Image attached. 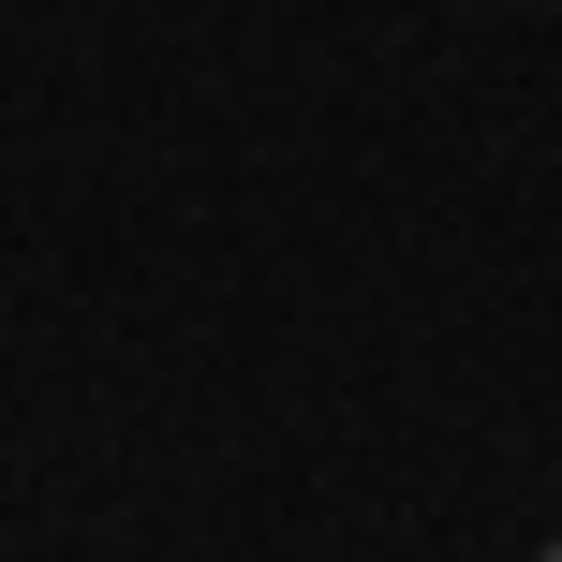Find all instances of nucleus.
I'll return each mask as SVG.
<instances>
[{
	"mask_svg": "<svg viewBox=\"0 0 562 562\" xmlns=\"http://www.w3.org/2000/svg\"><path fill=\"white\" fill-rule=\"evenodd\" d=\"M533 562H562V548H533Z\"/></svg>",
	"mask_w": 562,
	"mask_h": 562,
	"instance_id": "nucleus-1",
	"label": "nucleus"
}]
</instances>
